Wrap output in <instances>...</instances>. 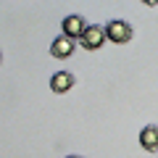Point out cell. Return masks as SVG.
<instances>
[{
  "mask_svg": "<svg viewBox=\"0 0 158 158\" xmlns=\"http://www.w3.org/2000/svg\"><path fill=\"white\" fill-rule=\"evenodd\" d=\"M66 158H82V156H66Z\"/></svg>",
  "mask_w": 158,
  "mask_h": 158,
  "instance_id": "7",
  "label": "cell"
},
{
  "mask_svg": "<svg viewBox=\"0 0 158 158\" xmlns=\"http://www.w3.org/2000/svg\"><path fill=\"white\" fill-rule=\"evenodd\" d=\"M106 40H108L106 27L90 24V27H87V32H85V37H82V48H85V50H100Z\"/></svg>",
  "mask_w": 158,
  "mask_h": 158,
  "instance_id": "2",
  "label": "cell"
},
{
  "mask_svg": "<svg viewBox=\"0 0 158 158\" xmlns=\"http://www.w3.org/2000/svg\"><path fill=\"white\" fill-rule=\"evenodd\" d=\"M71 87H74V74H69V71L53 74V79H50V90H53V92L63 95V92H69Z\"/></svg>",
  "mask_w": 158,
  "mask_h": 158,
  "instance_id": "6",
  "label": "cell"
},
{
  "mask_svg": "<svg viewBox=\"0 0 158 158\" xmlns=\"http://www.w3.org/2000/svg\"><path fill=\"white\" fill-rule=\"evenodd\" d=\"M74 40L71 37H66V34H61V37H56L53 40V45H50V53H53V58H69L74 53Z\"/></svg>",
  "mask_w": 158,
  "mask_h": 158,
  "instance_id": "4",
  "label": "cell"
},
{
  "mask_svg": "<svg viewBox=\"0 0 158 158\" xmlns=\"http://www.w3.org/2000/svg\"><path fill=\"white\" fill-rule=\"evenodd\" d=\"M87 27H90V24H85V19L77 16V13H71V16H66V19L61 21L63 34L71 37V40H82V37H85V32H87Z\"/></svg>",
  "mask_w": 158,
  "mask_h": 158,
  "instance_id": "3",
  "label": "cell"
},
{
  "mask_svg": "<svg viewBox=\"0 0 158 158\" xmlns=\"http://www.w3.org/2000/svg\"><path fill=\"white\" fill-rule=\"evenodd\" d=\"M140 145L145 148L148 153H156L158 150V127L156 124H148L140 129Z\"/></svg>",
  "mask_w": 158,
  "mask_h": 158,
  "instance_id": "5",
  "label": "cell"
},
{
  "mask_svg": "<svg viewBox=\"0 0 158 158\" xmlns=\"http://www.w3.org/2000/svg\"><path fill=\"white\" fill-rule=\"evenodd\" d=\"M106 34H108L111 42L124 45V42H129V40H132V27L127 21H121V19H113V21L106 24Z\"/></svg>",
  "mask_w": 158,
  "mask_h": 158,
  "instance_id": "1",
  "label": "cell"
}]
</instances>
